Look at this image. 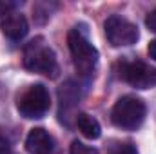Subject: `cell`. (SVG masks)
I'll list each match as a JSON object with an SVG mask.
<instances>
[{"mask_svg":"<svg viewBox=\"0 0 156 154\" xmlns=\"http://www.w3.org/2000/svg\"><path fill=\"white\" fill-rule=\"evenodd\" d=\"M24 65L31 73H38L55 78L58 73L56 56L51 47L44 44V38H35L24 49Z\"/></svg>","mask_w":156,"mask_h":154,"instance_id":"1","label":"cell"},{"mask_svg":"<svg viewBox=\"0 0 156 154\" xmlns=\"http://www.w3.org/2000/svg\"><path fill=\"white\" fill-rule=\"evenodd\" d=\"M67 44L69 51L75 62V67L78 69L80 75H91L98 64V51L96 47L87 40V37L78 29H71L67 35Z\"/></svg>","mask_w":156,"mask_h":154,"instance_id":"2","label":"cell"},{"mask_svg":"<svg viewBox=\"0 0 156 154\" xmlns=\"http://www.w3.org/2000/svg\"><path fill=\"white\" fill-rule=\"evenodd\" d=\"M111 120L120 129L134 131L145 120V103L134 96H123L115 103L111 111Z\"/></svg>","mask_w":156,"mask_h":154,"instance_id":"3","label":"cell"},{"mask_svg":"<svg viewBox=\"0 0 156 154\" xmlns=\"http://www.w3.org/2000/svg\"><path fill=\"white\" fill-rule=\"evenodd\" d=\"M18 113L24 118H42L49 111L51 107V96L49 91L42 85V83H35L29 89H26L20 98H18Z\"/></svg>","mask_w":156,"mask_h":154,"instance_id":"4","label":"cell"},{"mask_svg":"<svg viewBox=\"0 0 156 154\" xmlns=\"http://www.w3.org/2000/svg\"><path fill=\"white\" fill-rule=\"evenodd\" d=\"M104 29H105V37L109 40V44L113 47H123V45H133L136 44V40L140 38V33H138V27L118 16V15H113L105 20L104 24Z\"/></svg>","mask_w":156,"mask_h":154,"instance_id":"5","label":"cell"},{"mask_svg":"<svg viewBox=\"0 0 156 154\" xmlns=\"http://www.w3.org/2000/svg\"><path fill=\"white\" fill-rule=\"evenodd\" d=\"M120 76L127 83L138 87V89H149L156 87V69L144 64V62H131L122 65Z\"/></svg>","mask_w":156,"mask_h":154,"instance_id":"6","label":"cell"},{"mask_svg":"<svg viewBox=\"0 0 156 154\" xmlns=\"http://www.w3.org/2000/svg\"><path fill=\"white\" fill-rule=\"evenodd\" d=\"M0 27H2V33L9 40H13V42L22 40L27 35V31H29V24H27L26 16L20 15V13H13V11L5 13L2 16Z\"/></svg>","mask_w":156,"mask_h":154,"instance_id":"7","label":"cell"},{"mask_svg":"<svg viewBox=\"0 0 156 154\" xmlns=\"http://www.w3.org/2000/svg\"><path fill=\"white\" fill-rule=\"evenodd\" d=\"M53 145H55L53 136L42 127L31 129L26 138V151L29 154H51Z\"/></svg>","mask_w":156,"mask_h":154,"instance_id":"8","label":"cell"},{"mask_svg":"<svg viewBox=\"0 0 156 154\" xmlns=\"http://www.w3.org/2000/svg\"><path fill=\"white\" fill-rule=\"evenodd\" d=\"M76 125L80 129V132L89 140H96L102 134V127H100L98 120L93 118L91 114H87V113H80L76 116Z\"/></svg>","mask_w":156,"mask_h":154,"instance_id":"9","label":"cell"},{"mask_svg":"<svg viewBox=\"0 0 156 154\" xmlns=\"http://www.w3.org/2000/svg\"><path fill=\"white\" fill-rule=\"evenodd\" d=\"M71 154H100L94 147H89V145H85V143H82V142H78L75 140L73 143H71Z\"/></svg>","mask_w":156,"mask_h":154,"instance_id":"10","label":"cell"},{"mask_svg":"<svg viewBox=\"0 0 156 154\" xmlns=\"http://www.w3.org/2000/svg\"><path fill=\"white\" fill-rule=\"evenodd\" d=\"M145 24H147V27H149L153 33H156V9H154V11H151V13L147 15Z\"/></svg>","mask_w":156,"mask_h":154,"instance_id":"11","label":"cell"},{"mask_svg":"<svg viewBox=\"0 0 156 154\" xmlns=\"http://www.w3.org/2000/svg\"><path fill=\"white\" fill-rule=\"evenodd\" d=\"M113 154H138V152H136V149H134L133 145L127 143V145H122L120 149H116Z\"/></svg>","mask_w":156,"mask_h":154,"instance_id":"12","label":"cell"},{"mask_svg":"<svg viewBox=\"0 0 156 154\" xmlns=\"http://www.w3.org/2000/svg\"><path fill=\"white\" fill-rule=\"evenodd\" d=\"M0 154H11V151H9V143H7L4 138H0Z\"/></svg>","mask_w":156,"mask_h":154,"instance_id":"13","label":"cell"},{"mask_svg":"<svg viewBox=\"0 0 156 154\" xmlns=\"http://www.w3.org/2000/svg\"><path fill=\"white\" fill-rule=\"evenodd\" d=\"M147 51H149V56H151L153 60H156V40H153V42L149 44V49H147Z\"/></svg>","mask_w":156,"mask_h":154,"instance_id":"14","label":"cell"},{"mask_svg":"<svg viewBox=\"0 0 156 154\" xmlns=\"http://www.w3.org/2000/svg\"><path fill=\"white\" fill-rule=\"evenodd\" d=\"M0 7H2V5H0Z\"/></svg>","mask_w":156,"mask_h":154,"instance_id":"15","label":"cell"}]
</instances>
